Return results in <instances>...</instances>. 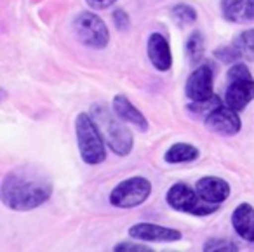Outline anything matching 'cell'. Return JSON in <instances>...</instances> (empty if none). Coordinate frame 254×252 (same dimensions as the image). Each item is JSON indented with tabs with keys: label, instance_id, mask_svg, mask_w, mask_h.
Returning a JSON list of instances; mask_svg holds the SVG:
<instances>
[{
	"label": "cell",
	"instance_id": "4fadbf2b",
	"mask_svg": "<svg viewBox=\"0 0 254 252\" xmlns=\"http://www.w3.org/2000/svg\"><path fill=\"white\" fill-rule=\"evenodd\" d=\"M221 14L230 23L253 21L254 0H221Z\"/></svg>",
	"mask_w": 254,
	"mask_h": 252
},
{
	"label": "cell",
	"instance_id": "277c9868",
	"mask_svg": "<svg viewBox=\"0 0 254 252\" xmlns=\"http://www.w3.org/2000/svg\"><path fill=\"white\" fill-rule=\"evenodd\" d=\"M254 99V78L244 63H233L228 70L225 103L235 112H242Z\"/></svg>",
	"mask_w": 254,
	"mask_h": 252
},
{
	"label": "cell",
	"instance_id": "30bf717a",
	"mask_svg": "<svg viewBox=\"0 0 254 252\" xmlns=\"http://www.w3.org/2000/svg\"><path fill=\"white\" fill-rule=\"evenodd\" d=\"M129 235L132 238L145 242H178L181 240V233L173 228L160 226L152 223H138L129 228Z\"/></svg>",
	"mask_w": 254,
	"mask_h": 252
},
{
	"label": "cell",
	"instance_id": "52a82bcc",
	"mask_svg": "<svg viewBox=\"0 0 254 252\" xmlns=\"http://www.w3.org/2000/svg\"><path fill=\"white\" fill-rule=\"evenodd\" d=\"M73 30L77 39L84 46L91 49H105L108 46L110 33L106 28L105 21L94 14V12H82L75 18Z\"/></svg>",
	"mask_w": 254,
	"mask_h": 252
},
{
	"label": "cell",
	"instance_id": "44dd1931",
	"mask_svg": "<svg viewBox=\"0 0 254 252\" xmlns=\"http://www.w3.org/2000/svg\"><path fill=\"white\" fill-rule=\"evenodd\" d=\"M216 58L221 61H225V63H233L235 60H239L240 54L239 51L235 49V47H223V49H216Z\"/></svg>",
	"mask_w": 254,
	"mask_h": 252
},
{
	"label": "cell",
	"instance_id": "ac0fdd59",
	"mask_svg": "<svg viewBox=\"0 0 254 252\" xmlns=\"http://www.w3.org/2000/svg\"><path fill=\"white\" fill-rule=\"evenodd\" d=\"M187 56L190 63H198L200 58L204 56V35L200 32H195L190 35L187 42Z\"/></svg>",
	"mask_w": 254,
	"mask_h": 252
},
{
	"label": "cell",
	"instance_id": "2e32d148",
	"mask_svg": "<svg viewBox=\"0 0 254 252\" xmlns=\"http://www.w3.org/2000/svg\"><path fill=\"white\" fill-rule=\"evenodd\" d=\"M198 158V150L193 144L188 143H176L166 151L164 160L167 164H185V162H193Z\"/></svg>",
	"mask_w": 254,
	"mask_h": 252
},
{
	"label": "cell",
	"instance_id": "3957f363",
	"mask_svg": "<svg viewBox=\"0 0 254 252\" xmlns=\"http://www.w3.org/2000/svg\"><path fill=\"white\" fill-rule=\"evenodd\" d=\"M75 130H77V143L82 160L87 165L103 164L106 158L105 139L94 119L87 113H80L75 120Z\"/></svg>",
	"mask_w": 254,
	"mask_h": 252
},
{
	"label": "cell",
	"instance_id": "6da1fadb",
	"mask_svg": "<svg viewBox=\"0 0 254 252\" xmlns=\"http://www.w3.org/2000/svg\"><path fill=\"white\" fill-rule=\"evenodd\" d=\"M53 195L51 179L37 167H19L2 181L0 198L11 210H32L46 203Z\"/></svg>",
	"mask_w": 254,
	"mask_h": 252
},
{
	"label": "cell",
	"instance_id": "9a60e30c",
	"mask_svg": "<svg viewBox=\"0 0 254 252\" xmlns=\"http://www.w3.org/2000/svg\"><path fill=\"white\" fill-rule=\"evenodd\" d=\"M112 106H113V112H115L124 122L132 124V126H136L139 130H143V132L148 129V122H146L145 115H143L124 94H117L115 98H113Z\"/></svg>",
	"mask_w": 254,
	"mask_h": 252
},
{
	"label": "cell",
	"instance_id": "5b68a950",
	"mask_svg": "<svg viewBox=\"0 0 254 252\" xmlns=\"http://www.w3.org/2000/svg\"><path fill=\"white\" fill-rule=\"evenodd\" d=\"M166 198H167V203H169L174 210L193 214V216H209V214L216 212V209H218V205L205 202V200L198 195L197 189L185 185V183H176V185L171 186Z\"/></svg>",
	"mask_w": 254,
	"mask_h": 252
},
{
	"label": "cell",
	"instance_id": "e0dca14e",
	"mask_svg": "<svg viewBox=\"0 0 254 252\" xmlns=\"http://www.w3.org/2000/svg\"><path fill=\"white\" fill-rule=\"evenodd\" d=\"M233 47L239 51L240 58L247 61H254V28L240 32L233 40Z\"/></svg>",
	"mask_w": 254,
	"mask_h": 252
},
{
	"label": "cell",
	"instance_id": "7c38bea8",
	"mask_svg": "<svg viewBox=\"0 0 254 252\" xmlns=\"http://www.w3.org/2000/svg\"><path fill=\"white\" fill-rule=\"evenodd\" d=\"M195 189L198 191V195L209 203H218L225 202L230 196V185L221 178H216V176H207V178H202L197 183Z\"/></svg>",
	"mask_w": 254,
	"mask_h": 252
},
{
	"label": "cell",
	"instance_id": "ffe728a7",
	"mask_svg": "<svg viewBox=\"0 0 254 252\" xmlns=\"http://www.w3.org/2000/svg\"><path fill=\"white\" fill-rule=\"evenodd\" d=\"M204 251H211V252H221V251H239V247H237L233 242L230 240H221V238H211V240H207L204 244Z\"/></svg>",
	"mask_w": 254,
	"mask_h": 252
},
{
	"label": "cell",
	"instance_id": "5bb4252c",
	"mask_svg": "<svg viewBox=\"0 0 254 252\" xmlns=\"http://www.w3.org/2000/svg\"><path fill=\"white\" fill-rule=\"evenodd\" d=\"M233 230L240 238L254 244V209L249 203H240L232 214Z\"/></svg>",
	"mask_w": 254,
	"mask_h": 252
},
{
	"label": "cell",
	"instance_id": "9c48e42d",
	"mask_svg": "<svg viewBox=\"0 0 254 252\" xmlns=\"http://www.w3.org/2000/svg\"><path fill=\"white\" fill-rule=\"evenodd\" d=\"M239 112H235L233 108H230L228 105L223 106L219 105L218 108H214L205 119V126L211 130L223 136H233L240 130V119L237 115Z\"/></svg>",
	"mask_w": 254,
	"mask_h": 252
},
{
	"label": "cell",
	"instance_id": "7402d4cb",
	"mask_svg": "<svg viewBox=\"0 0 254 252\" xmlns=\"http://www.w3.org/2000/svg\"><path fill=\"white\" fill-rule=\"evenodd\" d=\"M115 251H117V252H122V251L150 252V251H152V249L145 247V245H139V244H131V242H122V244H117V245H115Z\"/></svg>",
	"mask_w": 254,
	"mask_h": 252
},
{
	"label": "cell",
	"instance_id": "8992f818",
	"mask_svg": "<svg viewBox=\"0 0 254 252\" xmlns=\"http://www.w3.org/2000/svg\"><path fill=\"white\" fill-rule=\"evenodd\" d=\"M152 193V185L148 179L134 176L119 183L110 193V203L119 209H132L145 202Z\"/></svg>",
	"mask_w": 254,
	"mask_h": 252
},
{
	"label": "cell",
	"instance_id": "8fae6325",
	"mask_svg": "<svg viewBox=\"0 0 254 252\" xmlns=\"http://www.w3.org/2000/svg\"><path fill=\"white\" fill-rule=\"evenodd\" d=\"M148 60L159 71H167L173 66V54L167 39L162 33H152L148 39Z\"/></svg>",
	"mask_w": 254,
	"mask_h": 252
},
{
	"label": "cell",
	"instance_id": "7a4b0ae2",
	"mask_svg": "<svg viewBox=\"0 0 254 252\" xmlns=\"http://www.w3.org/2000/svg\"><path fill=\"white\" fill-rule=\"evenodd\" d=\"M91 117L94 119L103 139L106 141L113 153L119 157H126L131 153L134 144L132 134L124 126V120L115 112L112 113L105 105H94L91 110Z\"/></svg>",
	"mask_w": 254,
	"mask_h": 252
},
{
	"label": "cell",
	"instance_id": "cb8c5ba5",
	"mask_svg": "<svg viewBox=\"0 0 254 252\" xmlns=\"http://www.w3.org/2000/svg\"><path fill=\"white\" fill-rule=\"evenodd\" d=\"M92 9H106L112 4H115L117 0H85Z\"/></svg>",
	"mask_w": 254,
	"mask_h": 252
},
{
	"label": "cell",
	"instance_id": "603a6c76",
	"mask_svg": "<svg viewBox=\"0 0 254 252\" xmlns=\"http://www.w3.org/2000/svg\"><path fill=\"white\" fill-rule=\"evenodd\" d=\"M113 23H115V26L119 30H126L127 26H129V16H127L126 11H122V9H117V11L113 12Z\"/></svg>",
	"mask_w": 254,
	"mask_h": 252
},
{
	"label": "cell",
	"instance_id": "ba28073f",
	"mask_svg": "<svg viewBox=\"0 0 254 252\" xmlns=\"http://www.w3.org/2000/svg\"><path fill=\"white\" fill-rule=\"evenodd\" d=\"M212 68L211 64H200L197 66L187 80V92L190 101H205L212 98Z\"/></svg>",
	"mask_w": 254,
	"mask_h": 252
},
{
	"label": "cell",
	"instance_id": "d6986e66",
	"mask_svg": "<svg viewBox=\"0 0 254 252\" xmlns=\"http://www.w3.org/2000/svg\"><path fill=\"white\" fill-rule=\"evenodd\" d=\"M171 16H173V19L178 25H191V23L197 21V11L188 4L174 5L173 11H171Z\"/></svg>",
	"mask_w": 254,
	"mask_h": 252
}]
</instances>
